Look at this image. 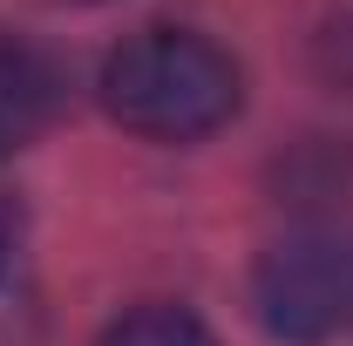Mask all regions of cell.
I'll return each mask as SVG.
<instances>
[{"instance_id":"4","label":"cell","mask_w":353,"mask_h":346,"mask_svg":"<svg viewBox=\"0 0 353 346\" xmlns=\"http://www.w3.org/2000/svg\"><path fill=\"white\" fill-rule=\"evenodd\" d=\"M34 116H41V82L28 75L21 54H0V150L34 130Z\"/></svg>"},{"instance_id":"2","label":"cell","mask_w":353,"mask_h":346,"mask_svg":"<svg viewBox=\"0 0 353 346\" xmlns=\"http://www.w3.org/2000/svg\"><path fill=\"white\" fill-rule=\"evenodd\" d=\"M252 305L285 346H326L353 333V224H306L279 238L252 272Z\"/></svg>"},{"instance_id":"3","label":"cell","mask_w":353,"mask_h":346,"mask_svg":"<svg viewBox=\"0 0 353 346\" xmlns=\"http://www.w3.org/2000/svg\"><path fill=\"white\" fill-rule=\"evenodd\" d=\"M102 346H218L211 340V326L197 319V312H183V305H143L130 319H116Z\"/></svg>"},{"instance_id":"1","label":"cell","mask_w":353,"mask_h":346,"mask_svg":"<svg viewBox=\"0 0 353 346\" xmlns=\"http://www.w3.org/2000/svg\"><path fill=\"white\" fill-rule=\"evenodd\" d=\"M238 95V61L190 28H143L102 61V109L150 143H197L224 130Z\"/></svg>"},{"instance_id":"5","label":"cell","mask_w":353,"mask_h":346,"mask_svg":"<svg viewBox=\"0 0 353 346\" xmlns=\"http://www.w3.org/2000/svg\"><path fill=\"white\" fill-rule=\"evenodd\" d=\"M7 245H14V211L0 204V258H7Z\"/></svg>"}]
</instances>
